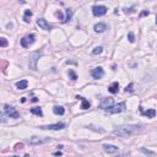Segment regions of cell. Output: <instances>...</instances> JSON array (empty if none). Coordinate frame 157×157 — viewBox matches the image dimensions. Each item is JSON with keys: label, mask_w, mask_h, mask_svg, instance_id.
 <instances>
[{"label": "cell", "mask_w": 157, "mask_h": 157, "mask_svg": "<svg viewBox=\"0 0 157 157\" xmlns=\"http://www.w3.org/2000/svg\"><path fill=\"white\" fill-rule=\"evenodd\" d=\"M142 131L141 125H122L118 126L117 129L113 130V135L115 136H122V138H126V136H131Z\"/></svg>", "instance_id": "obj_1"}, {"label": "cell", "mask_w": 157, "mask_h": 157, "mask_svg": "<svg viewBox=\"0 0 157 157\" xmlns=\"http://www.w3.org/2000/svg\"><path fill=\"white\" fill-rule=\"evenodd\" d=\"M41 52H33L30 54V60H28V65H30V69L36 71L37 70V61L41 58Z\"/></svg>", "instance_id": "obj_2"}, {"label": "cell", "mask_w": 157, "mask_h": 157, "mask_svg": "<svg viewBox=\"0 0 157 157\" xmlns=\"http://www.w3.org/2000/svg\"><path fill=\"white\" fill-rule=\"evenodd\" d=\"M4 113H5L7 117H10V118H15V119L20 118V113L12 106H9V104L4 106Z\"/></svg>", "instance_id": "obj_3"}, {"label": "cell", "mask_w": 157, "mask_h": 157, "mask_svg": "<svg viewBox=\"0 0 157 157\" xmlns=\"http://www.w3.org/2000/svg\"><path fill=\"white\" fill-rule=\"evenodd\" d=\"M48 141H51L49 138H41V136H32V138L27 140V142L30 145H42V144H45Z\"/></svg>", "instance_id": "obj_4"}, {"label": "cell", "mask_w": 157, "mask_h": 157, "mask_svg": "<svg viewBox=\"0 0 157 157\" xmlns=\"http://www.w3.org/2000/svg\"><path fill=\"white\" fill-rule=\"evenodd\" d=\"M107 112H109V113H112V114H117V113H122L125 110V103L122 102V103H118V104H113L110 108L108 109H106Z\"/></svg>", "instance_id": "obj_5"}, {"label": "cell", "mask_w": 157, "mask_h": 157, "mask_svg": "<svg viewBox=\"0 0 157 157\" xmlns=\"http://www.w3.org/2000/svg\"><path fill=\"white\" fill-rule=\"evenodd\" d=\"M92 14L96 16V17H101V16H104L107 14V7L104 5H94L92 7Z\"/></svg>", "instance_id": "obj_6"}, {"label": "cell", "mask_w": 157, "mask_h": 157, "mask_svg": "<svg viewBox=\"0 0 157 157\" xmlns=\"http://www.w3.org/2000/svg\"><path fill=\"white\" fill-rule=\"evenodd\" d=\"M35 41H36V36L33 33H30V35H27L26 37L21 38V45L23 48H27V47H30L31 44H33Z\"/></svg>", "instance_id": "obj_7"}, {"label": "cell", "mask_w": 157, "mask_h": 157, "mask_svg": "<svg viewBox=\"0 0 157 157\" xmlns=\"http://www.w3.org/2000/svg\"><path fill=\"white\" fill-rule=\"evenodd\" d=\"M65 126H67L65 123H57V124H49V125H43L39 128L44 130H61V129H65Z\"/></svg>", "instance_id": "obj_8"}, {"label": "cell", "mask_w": 157, "mask_h": 157, "mask_svg": "<svg viewBox=\"0 0 157 157\" xmlns=\"http://www.w3.org/2000/svg\"><path fill=\"white\" fill-rule=\"evenodd\" d=\"M91 76H92L93 78H102L103 76H104V70H103L101 67L98 68H94L92 69V71H91Z\"/></svg>", "instance_id": "obj_9"}, {"label": "cell", "mask_w": 157, "mask_h": 157, "mask_svg": "<svg viewBox=\"0 0 157 157\" xmlns=\"http://www.w3.org/2000/svg\"><path fill=\"white\" fill-rule=\"evenodd\" d=\"M114 104L113 103V98H103L102 100V102L100 103V108H102V109H108V108H110Z\"/></svg>", "instance_id": "obj_10"}, {"label": "cell", "mask_w": 157, "mask_h": 157, "mask_svg": "<svg viewBox=\"0 0 157 157\" xmlns=\"http://www.w3.org/2000/svg\"><path fill=\"white\" fill-rule=\"evenodd\" d=\"M37 25H38L39 28H42V30H45V31L52 30V26L47 22V20H44V19H38V20H37Z\"/></svg>", "instance_id": "obj_11"}, {"label": "cell", "mask_w": 157, "mask_h": 157, "mask_svg": "<svg viewBox=\"0 0 157 157\" xmlns=\"http://www.w3.org/2000/svg\"><path fill=\"white\" fill-rule=\"evenodd\" d=\"M103 150H104L107 154H115V152H118L119 147L115 146V145H109V144H104V145H103Z\"/></svg>", "instance_id": "obj_12"}, {"label": "cell", "mask_w": 157, "mask_h": 157, "mask_svg": "<svg viewBox=\"0 0 157 157\" xmlns=\"http://www.w3.org/2000/svg\"><path fill=\"white\" fill-rule=\"evenodd\" d=\"M140 112H141L142 115H145L147 118H155L156 115V110L155 109H147V110H144L141 107H140Z\"/></svg>", "instance_id": "obj_13"}, {"label": "cell", "mask_w": 157, "mask_h": 157, "mask_svg": "<svg viewBox=\"0 0 157 157\" xmlns=\"http://www.w3.org/2000/svg\"><path fill=\"white\" fill-rule=\"evenodd\" d=\"M93 30L97 32V33H102V32H104L107 30V25L103 23V22H100V23H96L93 27Z\"/></svg>", "instance_id": "obj_14"}, {"label": "cell", "mask_w": 157, "mask_h": 157, "mask_svg": "<svg viewBox=\"0 0 157 157\" xmlns=\"http://www.w3.org/2000/svg\"><path fill=\"white\" fill-rule=\"evenodd\" d=\"M76 98L77 100H81V109H88L90 107H91V104H90V102L86 100V98H84V97H81V96H76Z\"/></svg>", "instance_id": "obj_15"}, {"label": "cell", "mask_w": 157, "mask_h": 157, "mask_svg": "<svg viewBox=\"0 0 157 157\" xmlns=\"http://www.w3.org/2000/svg\"><path fill=\"white\" fill-rule=\"evenodd\" d=\"M53 113L57 115H63L65 113V108L61 106H54L53 107Z\"/></svg>", "instance_id": "obj_16"}, {"label": "cell", "mask_w": 157, "mask_h": 157, "mask_svg": "<svg viewBox=\"0 0 157 157\" xmlns=\"http://www.w3.org/2000/svg\"><path fill=\"white\" fill-rule=\"evenodd\" d=\"M108 91H109L110 93H113V94L118 93V91H119V84H118V82H113V84L108 87Z\"/></svg>", "instance_id": "obj_17"}, {"label": "cell", "mask_w": 157, "mask_h": 157, "mask_svg": "<svg viewBox=\"0 0 157 157\" xmlns=\"http://www.w3.org/2000/svg\"><path fill=\"white\" fill-rule=\"evenodd\" d=\"M27 86H28L27 80H21V81H19L17 84H16V87H17L19 90H25V88H27Z\"/></svg>", "instance_id": "obj_18"}, {"label": "cell", "mask_w": 157, "mask_h": 157, "mask_svg": "<svg viewBox=\"0 0 157 157\" xmlns=\"http://www.w3.org/2000/svg\"><path fill=\"white\" fill-rule=\"evenodd\" d=\"M33 15V12H32L31 10H25V14H23V21L25 22H30L31 21V16Z\"/></svg>", "instance_id": "obj_19"}, {"label": "cell", "mask_w": 157, "mask_h": 157, "mask_svg": "<svg viewBox=\"0 0 157 157\" xmlns=\"http://www.w3.org/2000/svg\"><path fill=\"white\" fill-rule=\"evenodd\" d=\"M31 113L38 115V117H42V115H43V112H42V108H41V107H35V108H32Z\"/></svg>", "instance_id": "obj_20"}, {"label": "cell", "mask_w": 157, "mask_h": 157, "mask_svg": "<svg viewBox=\"0 0 157 157\" xmlns=\"http://www.w3.org/2000/svg\"><path fill=\"white\" fill-rule=\"evenodd\" d=\"M71 16H73V10H71V9H67V17H65V20L63 21V23L70 21V20H71Z\"/></svg>", "instance_id": "obj_21"}, {"label": "cell", "mask_w": 157, "mask_h": 157, "mask_svg": "<svg viewBox=\"0 0 157 157\" xmlns=\"http://www.w3.org/2000/svg\"><path fill=\"white\" fill-rule=\"evenodd\" d=\"M102 52H103V48H102V47H96V48H94L93 51H92V54H93V55H98V54H101Z\"/></svg>", "instance_id": "obj_22"}, {"label": "cell", "mask_w": 157, "mask_h": 157, "mask_svg": "<svg viewBox=\"0 0 157 157\" xmlns=\"http://www.w3.org/2000/svg\"><path fill=\"white\" fill-rule=\"evenodd\" d=\"M69 77L71 78L73 81H75V80H77V75L75 74V71L74 70H69Z\"/></svg>", "instance_id": "obj_23"}, {"label": "cell", "mask_w": 157, "mask_h": 157, "mask_svg": "<svg viewBox=\"0 0 157 157\" xmlns=\"http://www.w3.org/2000/svg\"><path fill=\"white\" fill-rule=\"evenodd\" d=\"M128 39H129V42H131V43L135 42V36H134L133 32H129V33H128Z\"/></svg>", "instance_id": "obj_24"}, {"label": "cell", "mask_w": 157, "mask_h": 157, "mask_svg": "<svg viewBox=\"0 0 157 157\" xmlns=\"http://www.w3.org/2000/svg\"><path fill=\"white\" fill-rule=\"evenodd\" d=\"M0 45H1L3 48H4V47H6V45H7V41H6L5 37H1V38H0Z\"/></svg>", "instance_id": "obj_25"}, {"label": "cell", "mask_w": 157, "mask_h": 157, "mask_svg": "<svg viewBox=\"0 0 157 157\" xmlns=\"http://www.w3.org/2000/svg\"><path fill=\"white\" fill-rule=\"evenodd\" d=\"M141 152L145 155H150V156H155V152H152L150 150H146V148H141Z\"/></svg>", "instance_id": "obj_26"}, {"label": "cell", "mask_w": 157, "mask_h": 157, "mask_svg": "<svg viewBox=\"0 0 157 157\" xmlns=\"http://www.w3.org/2000/svg\"><path fill=\"white\" fill-rule=\"evenodd\" d=\"M134 87V84H133V82H131V84H129V86H126V87H125V91H126V92H133V88Z\"/></svg>", "instance_id": "obj_27"}, {"label": "cell", "mask_w": 157, "mask_h": 157, "mask_svg": "<svg viewBox=\"0 0 157 157\" xmlns=\"http://www.w3.org/2000/svg\"><path fill=\"white\" fill-rule=\"evenodd\" d=\"M22 148H23V144H22V142H20V144H16L15 147H14V150L17 151V150H22Z\"/></svg>", "instance_id": "obj_28"}, {"label": "cell", "mask_w": 157, "mask_h": 157, "mask_svg": "<svg viewBox=\"0 0 157 157\" xmlns=\"http://www.w3.org/2000/svg\"><path fill=\"white\" fill-rule=\"evenodd\" d=\"M7 61H3V65H1V70H3V73H5V69H6V67H7Z\"/></svg>", "instance_id": "obj_29"}, {"label": "cell", "mask_w": 157, "mask_h": 157, "mask_svg": "<svg viewBox=\"0 0 157 157\" xmlns=\"http://www.w3.org/2000/svg\"><path fill=\"white\" fill-rule=\"evenodd\" d=\"M150 12H148V10H144L141 11V14H140V17H144V16H147Z\"/></svg>", "instance_id": "obj_30"}, {"label": "cell", "mask_w": 157, "mask_h": 157, "mask_svg": "<svg viewBox=\"0 0 157 157\" xmlns=\"http://www.w3.org/2000/svg\"><path fill=\"white\" fill-rule=\"evenodd\" d=\"M53 155H55V156H61V155H63V152H61V151H57V152H54Z\"/></svg>", "instance_id": "obj_31"}, {"label": "cell", "mask_w": 157, "mask_h": 157, "mask_svg": "<svg viewBox=\"0 0 157 157\" xmlns=\"http://www.w3.org/2000/svg\"><path fill=\"white\" fill-rule=\"evenodd\" d=\"M57 147H58V150H60V148H63L64 146L63 145H59V146H57Z\"/></svg>", "instance_id": "obj_32"}, {"label": "cell", "mask_w": 157, "mask_h": 157, "mask_svg": "<svg viewBox=\"0 0 157 157\" xmlns=\"http://www.w3.org/2000/svg\"><path fill=\"white\" fill-rule=\"evenodd\" d=\"M21 102H22V103H25V102H26V98H25V97H22V100H21Z\"/></svg>", "instance_id": "obj_33"}, {"label": "cell", "mask_w": 157, "mask_h": 157, "mask_svg": "<svg viewBox=\"0 0 157 157\" xmlns=\"http://www.w3.org/2000/svg\"><path fill=\"white\" fill-rule=\"evenodd\" d=\"M156 25H157V15H156Z\"/></svg>", "instance_id": "obj_34"}]
</instances>
